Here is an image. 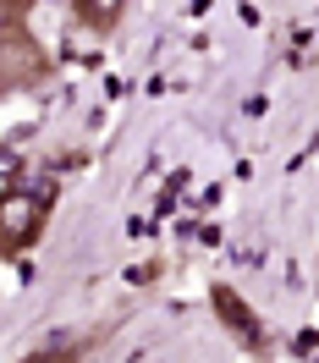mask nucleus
<instances>
[{
    "instance_id": "1",
    "label": "nucleus",
    "mask_w": 319,
    "mask_h": 363,
    "mask_svg": "<svg viewBox=\"0 0 319 363\" xmlns=\"http://www.w3.org/2000/svg\"><path fill=\"white\" fill-rule=\"evenodd\" d=\"M45 226V199L39 193H6L0 199V242H11V248H23L33 242Z\"/></svg>"
},
{
    "instance_id": "2",
    "label": "nucleus",
    "mask_w": 319,
    "mask_h": 363,
    "mask_svg": "<svg viewBox=\"0 0 319 363\" xmlns=\"http://www.w3.org/2000/svg\"><path fill=\"white\" fill-rule=\"evenodd\" d=\"M121 6H127V0H77V11H83L94 28H111L116 17H121Z\"/></svg>"
}]
</instances>
